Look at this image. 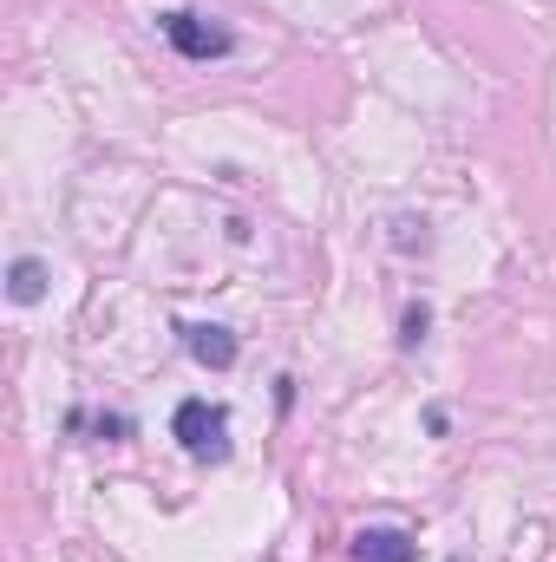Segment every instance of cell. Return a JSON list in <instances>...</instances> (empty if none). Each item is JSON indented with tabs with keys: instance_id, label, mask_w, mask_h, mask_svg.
Returning a JSON list of instances; mask_svg holds the SVG:
<instances>
[{
	"instance_id": "obj_1",
	"label": "cell",
	"mask_w": 556,
	"mask_h": 562,
	"mask_svg": "<svg viewBox=\"0 0 556 562\" xmlns=\"http://www.w3.org/2000/svg\"><path fill=\"white\" fill-rule=\"evenodd\" d=\"M157 33H164L184 59H223V53L236 46V33H230V26H216L210 13H190V7L157 13Z\"/></svg>"
},
{
	"instance_id": "obj_2",
	"label": "cell",
	"mask_w": 556,
	"mask_h": 562,
	"mask_svg": "<svg viewBox=\"0 0 556 562\" xmlns=\"http://www.w3.org/2000/svg\"><path fill=\"white\" fill-rule=\"evenodd\" d=\"M170 431L184 438V451L190 458H230V413L223 406H210V400H184L177 406V419H170Z\"/></svg>"
},
{
	"instance_id": "obj_5",
	"label": "cell",
	"mask_w": 556,
	"mask_h": 562,
	"mask_svg": "<svg viewBox=\"0 0 556 562\" xmlns=\"http://www.w3.org/2000/svg\"><path fill=\"white\" fill-rule=\"evenodd\" d=\"M46 281H53V269H46L40 256H13V269H7V294H13L20 307H33V301L46 294Z\"/></svg>"
},
{
	"instance_id": "obj_6",
	"label": "cell",
	"mask_w": 556,
	"mask_h": 562,
	"mask_svg": "<svg viewBox=\"0 0 556 562\" xmlns=\"http://www.w3.org/2000/svg\"><path fill=\"white\" fill-rule=\"evenodd\" d=\"M425 327H432V307H425V301H413V307H407V321H400V340H407V347H419V340H425Z\"/></svg>"
},
{
	"instance_id": "obj_4",
	"label": "cell",
	"mask_w": 556,
	"mask_h": 562,
	"mask_svg": "<svg viewBox=\"0 0 556 562\" xmlns=\"http://www.w3.org/2000/svg\"><path fill=\"white\" fill-rule=\"evenodd\" d=\"M354 562H413V537L407 530H360Z\"/></svg>"
},
{
	"instance_id": "obj_3",
	"label": "cell",
	"mask_w": 556,
	"mask_h": 562,
	"mask_svg": "<svg viewBox=\"0 0 556 562\" xmlns=\"http://www.w3.org/2000/svg\"><path fill=\"white\" fill-rule=\"evenodd\" d=\"M184 347H190V360L210 367V373H230V367H236V334H230V327H184Z\"/></svg>"
}]
</instances>
